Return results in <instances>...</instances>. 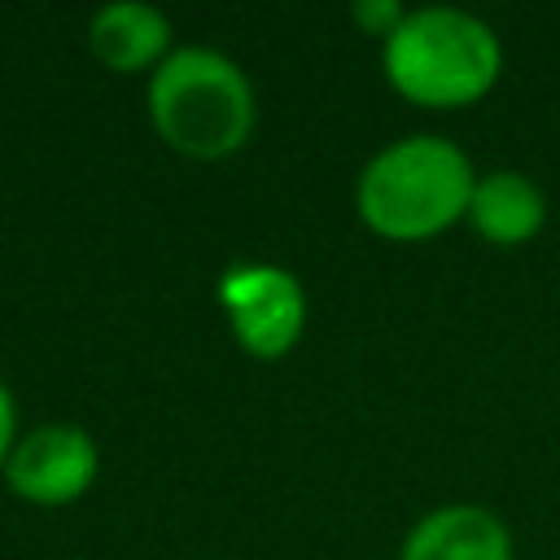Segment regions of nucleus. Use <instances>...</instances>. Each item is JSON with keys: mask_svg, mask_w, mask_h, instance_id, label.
I'll use <instances>...</instances> for the list:
<instances>
[{"mask_svg": "<svg viewBox=\"0 0 560 560\" xmlns=\"http://www.w3.org/2000/svg\"><path fill=\"white\" fill-rule=\"evenodd\" d=\"M398 560H512V534L490 508L446 503L407 529Z\"/></svg>", "mask_w": 560, "mask_h": 560, "instance_id": "obj_6", "label": "nucleus"}, {"mask_svg": "<svg viewBox=\"0 0 560 560\" xmlns=\"http://www.w3.org/2000/svg\"><path fill=\"white\" fill-rule=\"evenodd\" d=\"M477 171L455 140L402 136L385 144L354 184L359 219L385 241H429L468 219Z\"/></svg>", "mask_w": 560, "mask_h": 560, "instance_id": "obj_1", "label": "nucleus"}, {"mask_svg": "<svg viewBox=\"0 0 560 560\" xmlns=\"http://www.w3.org/2000/svg\"><path fill=\"white\" fill-rule=\"evenodd\" d=\"M18 398H13V389L0 381V468H4V459L13 455V446H18Z\"/></svg>", "mask_w": 560, "mask_h": 560, "instance_id": "obj_10", "label": "nucleus"}, {"mask_svg": "<svg viewBox=\"0 0 560 560\" xmlns=\"http://www.w3.org/2000/svg\"><path fill=\"white\" fill-rule=\"evenodd\" d=\"M381 66L402 101L420 109H464L499 83L503 44L477 13L433 4L398 22L381 44Z\"/></svg>", "mask_w": 560, "mask_h": 560, "instance_id": "obj_2", "label": "nucleus"}, {"mask_svg": "<svg viewBox=\"0 0 560 560\" xmlns=\"http://www.w3.org/2000/svg\"><path fill=\"white\" fill-rule=\"evenodd\" d=\"M96 468H101V455H96L92 433L79 424L52 420V424L26 429L18 438L0 477H4L9 494H18L22 503L66 508L92 490Z\"/></svg>", "mask_w": 560, "mask_h": 560, "instance_id": "obj_5", "label": "nucleus"}, {"mask_svg": "<svg viewBox=\"0 0 560 560\" xmlns=\"http://www.w3.org/2000/svg\"><path fill=\"white\" fill-rule=\"evenodd\" d=\"M542 219H547V197L529 175H521V171L477 175L472 201H468V223L477 228V236L512 249V245H525L529 236H538Z\"/></svg>", "mask_w": 560, "mask_h": 560, "instance_id": "obj_8", "label": "nucleus"}, {"mask_svg": "<svg viewBox=\"0 0 560 560\" xmlns=\"http://www.w3.org/2000/svg\"><path fill=\"white\" fill-rule=\"evenodd\" d=\"M219 306L236 346L254 359H284L306 328V289L276 262H232L219 276Z\"/></svg>", "mask_w": 560, "mask_h": 560, "instance_id": "obj_4", "label": "nucleus"}, {"mask_svg": "<svg viewBox=\"0 0 560 560\" xmlns=\"http://www.w3.org/2000/svg\"><path fill=\"white\" fill-rule=\"evenodd\" d=\"M149 122L166 149L219 162L254 131V88L219 48H171V57L149 74Z\"/></svg>", "mask_w": 560, "mask_h": 560, "instance_id": "obj_3", "label": "nucleus"}, {"mask_svg": "<svg viewBox=\"0 0 560 560\" xmlns=\"http://www.w3.org/2000/svg\"><path fill=\"white\" fill-rule=\"evenodd\" d=\"M88 48L114 74L158 70L171 57V22L162 9H153L144 0H114L92 13Z\"/></svg>", "mask_w": 560, "mask_h": 560, "instance_id": "obj_7", "label": "nucleus"}, {"mask_svg": "<svg viewBox=\"0 0 560 560\" xmlns=\"http://www.w3.org/2000/svg\"><path fill=\"white\" fill-rule=\"evenodd\" d=\"M350 18H354V26H359V31L381 35V44H385V39L398 31V22L407 18V9H402V4H394V0H354Z\"/></svg>", "mask_w": 560, "mask_h": 560, "instance_id": "obj_9", "label": "nucleus"}]
</instances>
